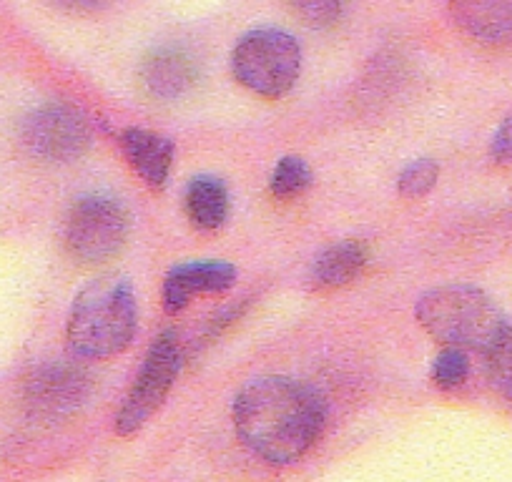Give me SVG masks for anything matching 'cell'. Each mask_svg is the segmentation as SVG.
<instances>
[{"instance_id": "cell-1", "label": "cell", "mask_w": 512, "mask_h": 482, "mask_svg": "<svg viewBox=\"0 0 512 482\" xmlns=\"http://www.w3.org/2000/svg\"><path fill=\"white\" fill-rule=\"evenodd\" d=\"M236 435L256 457L272 465L302 460L324 425V405L317 392L292 377H259L236 395Z\"/></svg>"}, {"instance_id": "cell-2", "label": "cell", "mask_w": 512, "mask_h": 482, "mask_svg": "<svg viewBox=\"0 0 512 482\" xmlns=\"http://www.w3.org/2000/svg\"><path fill=\"white\" fill-rule=\"evenodd\" d=\"M136 332V297L126 279L98 277L76 294L68 317V344L81 359L121 354Z\"/></svg>"}, {"instance_id": "cell-3", "label": "cell", "mask_w": 512, "mask_h": 482, "mask_svg": "<svg viewBox=\"0 0 512 482\" xmlns=\"http://www.w3.org/2000/svg\"><path fill=\"white\" fill-rule=\"evenodd\" d=\"M417 322L445 347L487 354L507 332L510 322L482 289L447 284L422 294L415 307Z\"/></svg>"}, {"instance_id": "cell-4", "label": "cell", "mask_w": 512, "mask_h": 482, "mask_svg": "<svg viewBox=\"0 0 512 482\" xmlns=\"http://www.w3.org/2000/svg\"><path fill=\"white\" fill-rule=\"evenodd\" d=\"M302 71V48L292 33L259 28L239 38L231 51V73L251 93L282 98L297 83Z\"/></svg>"}, {"instance_id": "cell-5", "label": "cell", "mask_w": 512, "mask_h": 482, "mask_svg": "<svg viewBox=\"0 0 512 482\" xmlns=\"http://www.w3.org/2000/svg\"><path fill=\"white\" fill-rule=\"evenodd\" d=\"M181 359H184V352H181L179 334L174 329L164 332L151 344L139 377L128 390L126 400H123L121 410L116 415V422H113L118 435H136L159 412V407L164 405L171 387H174L176 377H179Z\"/></svg>"}, {"instance_id": "cell-6", "label": "cell", "mask_w": 512, "mask_h": 482, "mask_svg": "<svg viewBox=\"0 0 512 482\" xmlns=\"http://www.w3.org/2000/svg\"><path fill=\"white\" fill-rule=\"evenodd\" d=\"M91 375L76 359H48L31 367L21 382V405L38 422L76 415L91 397Z\"/></svg>"}, {"instance_id": "cell-7", "label": "cell", "mask_w": 512, "mask_h": 482, "mask_svg": "<svg viewBox=\"0 0 512 482\" xmlns=\"http://www.w3.org/2000/svg\"><path fill=\"white\" fill-rule=\"evenodd\" d=\"M126 236L128 214L113 196H83L68 214L66 249L83 264H101L116 257Z\"/></svg>"}, {"instance_id": "cell-8", "label": "cell", "mask_w": 512, "mask_h": 482, "mask_svg": "<svg viewBox=\"0 0 512 482\" xmlns=\"http://www.w3.org/2000/svg\"><path fill=\"white\" fill-rule=\"evenodd\" d=\"M23 144L33 156L46 161L78 159L91 144L86 118L66 103H46L23 121Z\"/></svg>"}, {"instance_id": "cell-9", "label": "cell", "mask_w": 512, "mask_h": 482, "mask_svg": "<svg viewBox=\"0 0 512 482\" xmlns=\"http://www.w3.org/2000/svg\"><path fill=\"white\" fill-rule=\"evenodd\" d=\"M236 269L229 262H189L171 269L164 279L161 302L169 314L184 312L194 297L221 294L234 287Z\"/></svg>"}, {"instance_id": "cell-10", "label": "cell", "mask_w": 512, "mask_h": 482, "mask_svg": "<svg viewBox=\"0 0 512 482\" xmlns=\"http://www.w3.org/2000/svg\"><path fill=\"white\" fill-rule=\"evenodd\" d=\"M123 159L128 166L151 186L164 189L169 181L171 164H174V144L166 136L146 129H123L118 136Z\"/></svg>"}, {"instance_id": "cell-11", "label": "cell", "mask_w": 512, "mask_h": 482, "mask_svg": "<svg viewBox=\"0 0 512 482\" xmlns=\"http://www.w3.org/2000/svg\"><path fill=\"white\" fill-rule=\"evenodd\" d=\"M457 26L482 43L512 41V0H447Z\"/></svg>"}, {"instance_id": "cell-12", "label": "cell", "mask_w": 512, "mask_h": 482, "mask_svg": "<svg viewBox=\"0 0 512 482\" xmlns=\"http://www.w3.org/2000/svg\"><path fill=\"white\" fill-rule=\"evenodd\" d=\"M369 264V247L362 239H344L334 247L324 249L309 272V289L314 292H334L352 284Z\"/></svg>"}, {"instance_id": "cell-13", "label": "cell", "mask_w": 512, "mask_h": 482, "mask_svg": "<svg viewBox=\"0 0 512 482\" xmlns=\"http://www.w3.org/2000/svg\"><path fill=\"white\" fill-rule=\"evenodd\" d=\"M141 83L154 98H179L194 83V66L174 48H159L141 66Z\"/></svg>"}, {"instance_id": "cell-14", "label": "cell", "mask_w": 512, "mask_h": 482, "mask_svg": "<svg viewBox=\"0 0 512 482\" xmlns=\"http://www.w3.org/2000/svg\"><path fill=\"white\" fill-rule=\"evenodd\" d=\"M186 214L204 231L219 229L229 216V191L216 176H196L186 186Z\"/></svg>"}, {"instance_id": "cell-15", "label": "cell", "mask_w": 512, "mask_h": 482, "mask_svg": "<svg viewBox=\"0 0 512 482\" xmlns=\"http://www.w3.org/2000/svg\"><path fill=\"white\" fill-rule=\"evenodd\" d=\"M309 184H312V171L299 156H284L277 169H274L272 181H269L272 194L279 196V199L302 196L309 189Z\"/></svg>"}, {"instance_id": "cell-16", "label": "cell", "mask_w": 512, "mask_h": 482, "mask_svg": "<svg viewBox=\"0 0 512 482\" xmlns=\"http://www.w3.org/2000/svg\"><path fill=\"white\" fill-rule=\"evenodd\" d=\"M432 382L442 390H455L470 375V362H467L465 349L460 347H447L445 352L437 354V359L432 362Z\"/></svg>"}, {"instance_id": "cell-17", "label": "cell", "mask_w": 512, "mask_h": 482, "mask_svg": "<svg viewBox=\"0 0 512 482\" xmlns=\"http://www.w3.org/2000/svg\"><path fill=\"white\" fill-rule=\"evenodd\" d=\"M437 179H440V166H437V161L417 159L410 166H405L397 186H400V194L405 199H422V196H427L435 189Z\"/></svg>"}, {"instance_id": "cell-18", "label": "cell", "mask_w": 512, "mask_h": 482, "mask_svg": "<svg viewBox=\"0 0 512 482\" xmlns=\"http://www.w3.org/2000/svg\"><path fill=\"white\" fill-rule=\"evenodd\" d=\"M289 6L309 28H329L342 18L344 0H289Z\"/></svg>"}, {"instance_id": "cell-19", "label": "cell", "mask_w": 512, "mask_h": 482, "mask_svg": "<svg viewBox=\"0 0 512 482\" xmlns=\"http://www.w3.org/2000/svg\"><path fill=\"white\" fill-rule=\"evenodd\" d=\"M487 370L497 390L512 397V329L487 352Z\"/></svg>"}, {"instance_id": "cell-20", "label": "cell", "mask_w": 512, "mask_h": 482, "mask_svg": "<svg viewBox=\"0 0 512 482\" xmlns=\"http://www.w3.org/2000/svg\"><path fill=\"white\" fill-rule=\"evenodd\" d=\"M490 156L497 164H512V116L505 118L492 136Z\"/></svg>"}, {"instance_id": "cell-21", "label": "cell", "mask_w": 512, "mask_h": 482, "mask_svg": "<svg viewBox=\"0 0 512 482\" xmlns=\"http://www.w3.org/2000/svg\"><path fill=\"white\" fill-rule=\"evenodd\" d=\"M51 3L68 13H93L101 6H106L108 0H51Z\"/></svg>"}]
</instances>
